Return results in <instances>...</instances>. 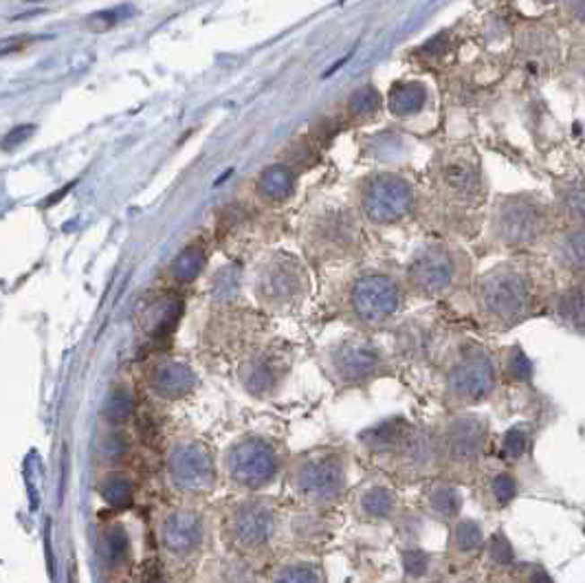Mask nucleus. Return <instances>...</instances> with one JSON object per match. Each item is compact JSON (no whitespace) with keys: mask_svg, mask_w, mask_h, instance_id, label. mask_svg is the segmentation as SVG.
Instances as JSON below:
<instances>
[{"mask_svg":"<svg viewBox=\"0 0 585 583\" xmlns=\"http://www.w3.org/2000/svg\"><path fill=\"white\" fill-rule=\"evenodd\" d=\"M553 265L528 254L497 262L471 284L473 306L482 326L504 333L550 309L554 293Z\"/></svg>","mask_w":585,"mask_h":583,"instance_id":"obj_1","label":"nucleus"},{"mask_svg":"<svg viewBox=\"0 0 585 583\" xmlns=\"http://www.w3.org/2000/svg\"><path fill=\"white\" fill-rule=\"evenodd\" d=\"M361 458L397 483L398 487L425 484L438 478V440L433 425H418L394 414L365 427L357 434Z\"/></svg>","mask_w":585,"mask_h":583,"instance_id":"obj_2","label":"nucleus"},{"mask_svg":"<svg viewBox=\"0 0 585 583\" xmlns=\"http://www.w3.org/2000/svg\"><path fill=\"white\" fill-rule=\"evenodd\" d=\"M284 509L269 493H236L218 509V535L227 553L269 566L282 544Z\"/></svg>","mask_w":585,"mask_h":583,"instance_id":"obj_3","label":"nucleus"},{"mask_svg":"<svg viewBox=\"0 0 585 583\" xmlns=\"http://www.w3.org/2000/svg\"><path fill=\"white\" fill-rule=\"evenodd\" d=\"M284 484L297 507L337 511L350 495V456L341 445H315L291 456Z\"/></svg>","mask_w":585,"mask_h":583,"instance_id":"obj_4","label":"nucleus"},{"mask_svg":"<svg viewBox=\"0 0 585 583\" xmlns=\"http://www.w3.org/2000/svg\"><path fill=\"white\" fill-rule=\"evenodd\" d=\"M562 227L553 198L539 192L504 194L493 203L489 216V236L500 249L526 256L548 249L554 231Z\"/></svg>","mask_w":585,"mask_h":583,"instance_id":"obj_5","label":"nucleus"},{"mask_svg":"<svg viewBox=\"0 0 585 583\" xmlns=\"http://www.w3.org/2000/svg\"><path fill=\"white\" fill-rule=\"evenodd\" d=\"M154 537L163 566L179 577L201 572L212 544V518L201 500L168 504L157 513Z\"/></svg>","mask_w":585,"mask_h":583,"instance_id":"obj_6","label":"nucleus"},{"mask_svg":"<svg viewBox=\"0 0 585 583\" xmlns=\"http://www.w3.org/2000/svg\"><path fill=\"white\" fill-rule=\"evenodd\" d=\"M500 379V361L495 354L476 339H462L442 354V405L447 412L476 410L495 396Z\"/></svg>","mask_w":585,"mask_h":583,"instance_id":"obj_7","label":"nucleus"},{"mask_svg":"<svg viewBox=\"0 0 585 583\" xmlns=\"http://www.w3.org/2000/svg\"><path fill=\"white\" fill-rule=\"evenodd\" d=\"M319 370L337 392L368 390L397 374V359L374 335L345 333L319 352Z\"/></svg>","mask_w":585,"mask_h":583,"instance_id":"obj_8","label":"nucleus"},{"mask_svg":"<svg viewBox=\"0 0 585 583\" xmlns=\"http://www.w3.org/2000/svg\"><path fill=\"white\" fill-rule=\"evenodd\" d=\"M289 460L284 440L262 431H245L223 451V483L233 493L265 495L284 480Z\"/></svg>","mask_w":585,"mask_h":583,"instance_id":"obj_9","label":"nucleus"},{"mask_svg":"<svg viewBox=\"0 0 585 583\" xmlns=\"http://www.w3.org/2000/svg\"><path fill=\"white\" fill-rule=\"evenodd\" d=\"M406 278L385 271H363L345 284L341 295V318L361 333L392 330L407 300Z\"/></svg>","mask_w":585,"mask_h":583,"instance_id":"obj_10","label":"nucleus"},{"mask_svg":"<svg viewBox=\"0 0 585 583\" xmlns=\"http://www.w3.org/2000/svg\"><path fill=\"white\" fill-rule=\"evenodd\" d=\"M436 430L438 478L473 480L486 458L491 443V425L477 412H447Z\"/></svg>","mask_w":585,"mask_h":583,"instance_id":"obj_11","label":"nucleus"},{"mask_svg":"<svg viewBox=\"0 0 585 583\" xmlns=\"http://www.w3.org/2000/svg\"><path fill=\"white\" fill-rule=\"evenodd\" d=\"M409 293L421 300H447L471 282V257L450 242H432L418 249L406 266Z\"/></svg>","mask_w":585,"mask_h":583,"instance_id":"obj_12","label":"nucleus"},{"mask_svg":"<svg viewBox=\"0 0 585 583\" xmlns=\"http://www.w3.org/2000/svg\"><path fill=\"white\" fill-rule=\"evenodd\" d=\"M165 480L183 500L209 498L223 480L221 458L214 447L198 436L183 434L172 439L163 456Z\"/></svg>","mask_w":585,"mask_h":583,"instance_id":"obj_13","label":"nucleus"},{"mask_svg":"<svg viewBox=\"0 0 585 583\" xmlns=\"http://www.w3.org/2000/svg\"><path fill=\"white\" fill-rule=\"evenodd\" d=\"M251 291L265 313L291 315L300 310L309 298V271L292 254L273 251L265 260L258 262L251 278Z\"/></svg>","mask_w":585,"mask_h":583,"instance_id":"obj_14","label":"nucleus"},{"mask_svg":"<svg viewBox=\"0 0 585 583\" xmlns=\"http://www.w3.org/2000/svg\"><path fill=\"white\" fill-rule=\"evenodd\" d=\"M432 183L438 196L458 210H476L485 205L489 196L480 154L469 145H453L436 154Z\"/></svg>","mask_w":585,"mask_h":583,"instance_id":"obj_15","label":"nucleus"},{"mask_svg":"<svg viewBox=\"0 0 585 583\" xmlns=\"http://www.w3.org/2000/svg\"><path fill=\"white\" fill-rule=\"evenodd\" d=\"M265 319L251 310L221 306L203 333V350L221 363H240L251 350L265 342Z\"/></svg>","mask_w":585,"mask_h":583,"instance_id":"obj_16","label":"nucleus"},{"mask_svg":"<svg viewBox=\"0 0 585 583\" xmlns=\"http://www.w3.org/2000/svg\"><path fill=\"white\" fill-rule=\"evenodd\" d=\"M292 350L284 342H262L236 366L240 390L256 401H271L282 392L292 372Z\"/></svg>","mask_w":585,"mask_h":583,"instance_id":"obj_17","label":"nucleus"},{"mask_svg":"<svg viewBox=\"0 0 585 583\" xmlns=\"http://www.w3.org/2000/svg\"><path fill=\"white\" fill-rule=\"evenodd\" d=\"M361 212L374 225H394L414 212L416 189L407 178L385 172L365 178L361 186Z\"/></svg>","mask_w":585,"mask_h":583,"instance_id":"obj_18","label":"nucleus"},{"mask_svg":"<svg viewBox=\"0 0 585 583\" xmlns=\"http://www.w3.org/2000/svg\"><path fill=\"white\" fill-rule=\"evenodd\" d=\"M139 377L148 395L161 403H180L201 387L196 368L174 354H150Z\"/></svg>","mask_w":585,"mask_h":583,"instance_id":"obj_19","label":"nucleus"},{"mask_svg":"<svg viewBox=\"0 0 585 583\" xmlns=\"http://www.w3.org/2000/svg\"><path fill=\"white\" fill-rule=\"evenodd\" d=\"M348 511L361 524H397L406 511L398 484L385 478L381 474H374L370 478L361 480L357 487L350 489Z\"/></svg>","mask_w":585,"mask_h":583,"instance_id":"obj_20","label":"nucleus"},{"mask_svg":"<svg viewBox=\"0 0 585 583\" xmlns=\"http://www.w3.org/2000/svg\"><path fill=\"white\" fill-rule=\"evenodd\" d=\"M441 350V328L433 319L414 318L401 319L392 328V354L397 363L406 366H429Z\"/></svg>","mask_w":585,"mask_h":583,"instance_id":"obj_21","label":"nucleus"},{"mask_svg":"<svg viewBox=\"0 0 585 583\" xmlns=\"http://www.w3.org/2000/svg\"><path fill=\"white\" fill-rule=\"evenodd\" d=\"M359 245L357 222L353 216L345 213H333V216H321L310 230L306 249L317 262H337L353 256Z\"/></svg>","mask_w":585,"mask_h":583,"instance_id":"obj_22","label":"nucleus"},{"mask_svg":"<svg viewBox=\"0 0 585 583\" xmlns=\"http://www.w3.org/2000/svg\"><path fill=\"white\" fill-rule=\"evenodd\" d=\"M335 511H319L309 507H292L284 511L282 522V542L292 548V553H313L335 537L337 524L333 519Z\"/></svg>","mask_w":585,"mask_h":583,"instance_id":"obj_23","label":"nucleus"},{"mask_svg":"<svg viewBox=\"0 0 585 583\" xmlns=\"http://www.w3.org/2000/svg\"><path fill=\"white\" fill-rule=\"evenodd\" d=\"M548 262L557 275L585 282V222H570L554 231L548 245Z\"/></svg>","mask_w":585,"mask_h":583,"instance_id":"obj_24","label":"nucleus"},{"mask_svg":"<svg viewBox=\"0 0 585 583\" xmlns=\"http://www.w3.org/2000/svg\"><path fill=\"white\" fill-rule=\"evenodd\" d=\"M418 507H421V515H425V518L442 524V526H451L456 519L462 518L465 495H462L460 484L453 483V480L432 478L423 484Z\"/></svg>","mask_w":585,"mask_h":583,"instance_id":"obj_25","label":"nucleus"},{"mask_svg":"<svg viewBox=\"0 0 585 583\" xmlns=\"http://www.w3.org/2000/svg\"><path fill=\"white\" fill-rule=\"evenodd\" d=\"M97 555L109 579H117L133 566V542L124 524L109 522L101 526L97 537Z\"/></svg>","mask_w":585,"mask_h":583,"instance_id":"obj_26","label":"nucleus"},{"mask_svg":"<svg viewBox=\"0 0 585 583\" xmlns=\"http://www.w3.org/2000/svg\"><path fill=\"white\" fill-rule=\"evenodd\" d=\"M198 577L201 583H265V572L260 566L227 551L225 555L205 561Z\"/></svg>","mask_w":585,"mask_h":583,"instance_id":"obj_27","label":"nucleus"},{"mask_svg":"<svg viewBox=\"0 0 585 583\" xmlns=\"http://www.w3.org/2000/svg\"><path fill=\"white\" fill-rule=\"evenodd\" d=\"M450 535H447V560L451 563H471L477 557L485 555L486 533L482 524L473 518H465L451 524Z\"/></svg>","mask_w":585,"mask_h":583,"instance_id":"obj_28","label":"nucleus"},{"mask_svg":"<svg viewBox=\"0 0 585 583\" xmlns=\"http://www.w3.org/2000/svg\"><path fill=\"white\" fill-rule=\"evenodd\" d=\"M265 583H328L324 563L306 553H291L269 563Z\"/></svg>","mask_w":585,"mask_h":583,"instance_id":"obj_29","label":"nucleus"},{"mask_svg":"<svg viewBox=\"0 0 585 583\" xmlns=\"http://www.w3.org/2000/svg\"><path fill=\"white\" fill-rule=\"evenodd\" d=\"M548 313L568 333L585 337V282H570L559 289L550 302Z\"/></svg>","mask_w":585,"mask_h":583,"instance_id":"obj_30","label":"nucleus"},{"mask_svg":"<svg viewBox=\"0 0 585 583\" xmlns=\"http://www.w3.org/2000/svg\"><path fill=\"white\" fill-rule=\"evenodd\" d=\"M520 495V480L513 469L500 466L482 474L480 487H477V498L482 507L489 511H504L518 500Z\"/></svg>","mask_w":585,"mask_h":583,"instance_id":"obj_31","label":"nucleus"},{"mask_svg":"<svg viewBox=\"0 0 585 583\" xmlns=\"http://www.w3.org/2000/svg\"><path fill=\"white\" fill-rule=\"evenodd\" d=\"M95 489L101 502L115 511H126L136 500V480L130 471L121 469V466H109L101 471Z\"/></svg>","mask_w":585,"mask_h":583,"instance_id":"obj_32","label":"nucleus"},{"mask_svg":"<svg viewBox=\"0 0 585 583\" xmlns=\"http://www.w3.org/2000/svg\"><path fill=\"white\" fill-rule=\"evenodd\" d=\"M520 51L524 56L526 66L533 73H548L557 65L559 42L550 29H528L526 36L520 40Z\"/></svg>","mask_w":585,"mask_h":583,"instance_id":"obj_33","label":"nucleus"},{"mask_svg":"<svg viewBox=\"0 0 585 583\" xmlns=\"http://www.w3.org/2000/svg\"><path fill=\"white\" fill-rule=\"evenodd\" d=\"M180 310H183V304H180V300L174 298V295H168V298L159 300V302H153L144 310L141 326H144L145 337H148V342L153 344V346L168 342L170 335L177 328Z\"/></svg>","mask_w":585,"mask_h":583,"instance_id":"obj_34","label":"nucleus"},{"mask_svg":"<svg viewBox=\"0 0 585 583\" xmlns=\"http://www.w3.org/2000/svg\"><path fill=\"white\" fill-rule=\"evenodd\" d=\"M136 410L135 387L128 381H117L101 403V421L109 427H126Z\"/></svg>","mask_w":585,"mask_h":583,"instance_id":"obj_35","label":"nucleus"},{"mask_svg":"<svg viewBox=\"0 0 585 583\" xmlns=\"http://www.w3.org/2000/svg\"><path fill=\"white\" fill-rule=\"evenodd\" d=\"M436 561L438 557L421 544L398 546V566H401L403 579L409 583H432L436 575Z\"/></svg>","mask_w":585,"mask_h":583,"instance_id":"obj_36","label":"nucleus"},{"mask_svg":"<svg viewBox=\"0 0 585 583\" xmlns=\"http://www.w3.org/2000/svg\"><path fill=\"white\" fill-rule=\"evenodd\" d=\"M553 205L562 225L585 222V178H570L554 187Z\"/></svg>","mask_w":585,"mask_h":583,"instance_id":"obj_37","label":"nucleus"},{"mask_svg":"<svg viewBox=\"0 0 585 583\" xmlns=\"http://www.w3.org/2000/svg\"><path fill=\"white\" fill-rule=\"evenodd\" d=\"M427 104V89L421 82L394 84L388 93V109L397 117L418 115Z\"/></svg>","mask_w":585,"mask_h":583,"instance_id":"obj_38","label":"nucleus"},{"mask_svg":"<svg viewBox=\"0 0 585 583\" xmlns=\"http://www.w3.org/2000/svg\"><path fill=\"white\" fill-rule=\"evenodd\" d=\"M258 194L269 203H282L291 196L295 189V174L284 165H271L258 177Z\"/></svg>","mask_w":585,"mask_h":583,"instance_id":"obj_39","label":"nucleus"},{"mask_svg":"<svg viewBox=\"0 0 585 583\" xmlns=\"http://www.w3.org/2000/svg\"><path fill=\"white\" fill-rule=\"evenodd\" d=\"M205 265H207V254L203 247L188 245L168 266V278L177 284H189L203 274Z\"/></svg>","mask_w":585,"mask_h":583,"instance_id":"obj_40","label":"nucleus"},{"mask_svg":"<svg viewBox=\"0 0 585 583\" xmlns=\"http://www.w3.org/2000/svg\"><path fill=\"white\" fill-rule=\"evenodd\" d=\"M130 439L126 434V427H109L104 425L100 440H97V456H100L101 465L119 466L121 460L128 456Z\"/></svg>","mask_w":585,"mask_h":583,"instance_id":"obj_41","label":"nucleus"},{"mask_svg":"<svg viewBox=\"0 0 585 583\" xmlns=\"http://www.w3.org/2000/svg\"><path fill=\"white\" fill-rule=\"evenodd\" d=\"M497 361H500V377L509 383L524 386V383L533 381V361L521 346L504 348Z\"/></svg>","mask_w":585,"mask_h":583,"instance_id":"obj_42","label":"nucleus"},{"mask_svg":"<svg viewBox=\"0 0 585 583\" xmlns=\"http://www.w3.org/2000/svg\"><path fill=\"white\" fill-rule=\"evenodd\" d=\"M485 557L491 570L495 572H509L511 568H515V561H518L513 544H511V539L506 537L504 531H495L493 535L486 537Z\"/></svg>","mask_w":585,"mask_h":583,"instance_id":"obj_43","label":"nucleus"},{"mask_svg":"<svg viewBox=\"0 0 585 583\" xmlns=\"http://www.w3.org/2000/svg\"><path fill=\"white\" fill-rule=\"evenodd\" d=\"M530 445H533V434L528 431V425H513L502 434L500 454L504 463H520L528 456Z\"/></svg>","mask_w":585,"mask_h":583,"instance_id":"obj_44","label":"nucleus"},{"mask_svg":"<svg viewBox=\"0 0 585 583\" xmlns=\"http://www.w3.org/2000/svg\"><path fill=\"white\" fill-rule=\"evenodd\" d=\"M238 286H240V275H238V271H233L231 266L225 271H221V274L214 278L212 298H214V302H216L218 309H221V306L233 304V300H236V295H238Z\"/></svg>","mask_w":585,"mask_h":583,"instance_id":"obj_45","label":"nucleus"},{"mask_svg":"<svg viewBox=\"0 0 585 583\" xmlns=\"http://www.w3.org/2000/svg\"><path fill=\"white\" fill-rule=\"evenodd\" d=\"M348 106L350 113L354 117H368L379 110V106H381V95H379L377 89H372V86H361V89L354 91L353 97H350Z\"/></svg>","mask_w":585,"mask_h":583,"instance_id":"obj_46","label":"nucleus"},{"mask_svg":"<svg viewBox=\"0 0 585 583\" xmlns=\"http://www.w3.org/2000/svg\"><path fill=\"white\" fill-rule=\"evenodd\" d=\"M559 9L565 21L577 27H585V0H559Z\"/></svg>","mask_w":585,"mask_h":583,"instance_id":"obj_47","label":"nucleus"},{"mask_svg":"<svg viewBox=\"0 0 585 583\" xmlns=\"http://www.w3.org/2000/svg\"><path fill=\"white\" fill-rule=\"evenodd\" d=\"M521 583H554L544 566H528L524 575L520 577Z\"/></svg>","mask_w":585,"mask_h":583,"instance_id":"obj_48","label":"nucleus"},{"mask_svg":"<svg viewBox=\"0 0 585 583\" xmlns=\"http://www.w3.org/2000/svg\"><path fill=\"white\" fill-rule=\"evenodd\" d=\"M31 126H22V128H18V130H13L12 135H7V141H4V148H12L13 144H21V141H24L22 137H27V135H31Z\"/></svg>","mask_w":585,"mask_h":583,"instance_id":"obj_49","label":"nucleus"},{"mask_svg":"<svg viewBox=\"0 0 585 583\" xmlns=\"http://www.w3.org/2000/svg\"><path fill=\"white\" fill-rule=\"evenodd\" d=\"M493 583H521V581L515 579V577L506 575V572H497V577H495Z\"/></svg>","mask_w":585,"mask_h":583,"instance_id":"obj_50","label":"nucleus"},{"mask_svg":"<svg viewBox=\"0 0 585 583\" xmlns=\"http://www.w3.org/2000/svg\"><path fill=\"white\" fill-rule=\"evenodd\" d=\"M394 583H409V581H406V579H401V581H394Z\"/></svg>","mask_w":585,"mask_h":583,"instance_id":"obj_51","label":"nucleus"},{"mask_svg":"<svg viewBox=\"0 0 585 583\" xmlns=\"http://www.w3.org/2000/svg\"><path fill=\"white\" fill-rule=\"evenodd\" d=\"M537 3H550V0H537Z\"/></svg>","mask_w":585,"mask_h":583,"instance_id":"obj_52","label":"nucleus"},{"mask_svg":"<svg viewBox=\"0 0 585 583\" xmlns=\"http://www.w3.org/2000/svg\"><path fill=\"white\" fill-rule=\"evenodd\" d=\"M432 583H441V581H432Z\"/></svg>","mask_w":585,"mask_h":583,"instance_id":"obj_53","label":"nucleus"}]
</instances>
